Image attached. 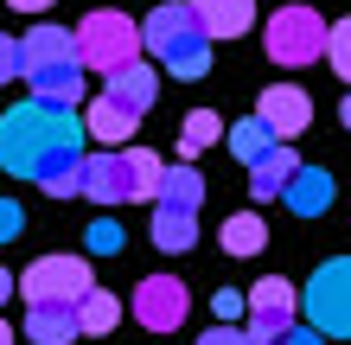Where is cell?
Segmentation results:
<instances>
[{
  "mask_svg": "<svg viewBox=\"0 0 351 345\" xmlns=\"http://www.w3.org/2000/svg\"><path fill=\"white\" fill-rule=\"evenodd\" d=\"M90 121L77 109H58V103H13L0 115V173H19V179H38L45 160L84 147Z\"/></svg>",
  "mask_w": 351,
  "mask_h": 345,
  "instance_id": "6da1fadb",
  "label": "cell"
},
{
  "mask_svg": "<svg viewBox=\"0 0 351 345\" xmlns=\"http://www.w3.org/2000/svg\"><path fill=\"white\" fill-rule=\"evenodd\" d=\"M160 186H167V167H160L154 147H102L90 167H84V198H96L102 211L115 205H134V198H160Z\"/></svg>",
  "mask_w": 351,
  "mask_h": 345,
  "instance_id": "7a4b0ae2",
  "label": "cell"
},
{
  "mask_svg": "<svg viewBox=\"0 0 351 345\" xmlns=\"http://www.w3.org/2000/svg\"><path fill=\"white\" fill-rule=\"evenodd\" d=\"M141 32H147V51H154L173 77H185V84L211 71V45H217V38L204 32V19H198L192 0H160Z\"/></svg>",
  "mask_w": 351,
  "mask_h": 345,
  "instance_id": "3957f363",
  "label": "cell"
},
{
  "mask_svg": "<svg viewBox=\"0 0 351 345\" xmlns=\"http://www.w3.org/2000/svg\"><path fill=\"white\" fill-rule=\"evenodd\" d=\"M141 45H147V32L121 7H96L84 26H77V58H84V71H102V77L141 64Z\"/></svg>",
  "mask_w": 351,
  "mask_h": 345,
  "instance_id": "277c9868",
  "label": "cell"
},
{
  "mask_svg": "<svg viewBox=\"0 0 351 345\" xmlns=\"http://www.w3.org/2000/svg\"><path fill=\"white\" fill-rule=\"evenodd\" d=\"M262 45H268V58H275L281 71H306L332 45V19H319L313 7H281V13H268Z\"/></svg>",
  "mask_w": 351,
  "mask_h": 345,
  "instance_id": "5b68a950",
  "label": "cell"
},
{
  "mask_svg": "<svg viewBox=\"0 0 351 345\" xmlns=\"http://www.w3.org/2000/svg\"><path fill=\"white\" fill-rule=\"evenodd\" d=\"M300 307H306V320H313V333L351 339V256L319 262L313 281H306V294H300Z\"/></svg>",
  "mask_w": 351,
  "mask_h": 345,
  "instance_id": "8992f818",
  "label": "cell"
},
{
  "mask_svg": "<svg viewBox=\"0 0 351 345\" xmlns=\"http://www.w3.org/2000/svg\"><path fill=\"white\" fill-rule=\"evenodd\" d=\"M300 326V294L287 288L281 275H262L256 288H250V345H281L287 333Z\"/></svg>",
  "mask_w": 351,
  "mask_h": 345,
  "instance_id": "52a82bcc",
  "label": "cell"
},
{
  "mask_svg": "<svg viewBox=\"0 0 351 345\" xmlns=\"http://www.w3.org/2000/svg\"><path fill=\"white\" fill-rule=\"evenodd\" d=\"M90 288H96V275H90L84 256H38L19 275V294L26 300H84Z\"/></svg>",
  "mask_w": 351,
  "mask_h": 345,
  "instance_id": "ba28073f",
  "label": "cell"
},
{
  "mask_svg": "<svg viewBox=\"0 0 351 345\" xmlns=\"http://www.w3.org/2000/svg\"><path fill=\"white\" fill-rule=\"evenodd\" d=\"M134 326H147V333H179L185 326V313H192V294H185V281L179 275H147L134 288Z\"/></svg>",
  "mask_w": 351,
  "mask_h": 345,
  "instance_id": "9c48e42d",
  "label": "cell"
},
{
  "mask_svg": "<svg viewBox=\"0 0 351 345\" xmlns=\"http://www.w3.org/2000/svg\"><path fill=\"white\" fill-rule=\"evenodd\" d=\"M256 115H262L281 141H294L306 121H313V96H306L300 84H268V90L256 96Z\"/></svg>",
  "mask_w": 351,
  "mask_h": 345,
  "instance_id": "30bf717a",
  "label": "cell"
},
{
  "mask_svg": "<svg viewBox=\"0 0 351 345\" xmlns=\"http://www.w3.org/2000/svg\"><path fill=\"white\" fill-rule=\"evenodd\" d=\"M77 333H84L77 300H32V307H26V339L32 345H71Z\"/></svg>",
  "mask_w": 351,
  "mask_h": 345,
  "instance_id": "8fae6325",
  "label": "cell"
},
{
  "mask_svg": "<svg viewBox=\"0 0 351 345\" xmlns=\"http://www.w3.org/2000/svg\"><path fill=\"white\" fill-rule=\"evenodd\" d=\"M287 211H294V217H326V211H332V198H339V186H332V173H326V167H306V160H300V173L294 179H287Z\"/></svg>",
  "mask_w": 351,
  "mask_h": 345,
  "instance_id": "7c38bea8",
  "label": "cell"
},
{
  "mask_svg": "<svg viewBox=\"0 0 351 345\" xmlns=\"http://www.w3.org/2000/svg\"><path fill=\"white\" fill-rule=\"evenodd\" d=\"M26 84H32V103H58V109H77V103H84V84H90V71H84V58H71V64L32 71Z\"/></svg>",
  "mask_w": 351,
  "mask_h": 345,
  "instance_id": "4fadbf2b",
  "label": "cell"
},
{
  "mask_svg": "<svg viewBox=\"0 0 351 345\" xmlns=\"http://www.w3.org/2000/svg\"><path fill=\"white\" fill-rule=\"evenodd\" d=\"M19 51H26V77H32V71H51V64H71V58H77V32L38 19V26L19 38Z\"/></svg>",
  "mask_w": 351,
  "mask_h": 345,
  "instance_id": "5bb4252c",
  "label": "cell"
},
{
  "mask_svg": "<svg viewBox=\"0 0 351 345\" xmlns=\"http://www.w3.org/2000/svg\"><path fill=\"white\" fill-rule=\"evenodd\" d=\"M294 173H300V154H294V141L268 147V154L256 160V167H250V192H256V205H268V198H281Z\"/></svg>",
  "mask_w": 351,
  "mask_h": 345,
  "instance_id": "9a60e30c",
  "label": "cell"
},
{
  "mask_svg": "<svg viewBox=\"0 0 351 345\" xmlns=\"http://www.w3.org/2000/svg\"><path fill=\"white\" fill-rule=\"evenodd\" d=\"M211 38H243L256 26V0H192Z\"/></svg>",
  "mask_w": 351,
  "mask_h": 345,
  "instance_id": "2e32d148",
  "label": "cell"
},
{
  "mask_svg": "<svg viewBox=\"0 0 351 345\" xmlns=\"http://www.w3.org/2000/svg\"><path fill=\"white\" fill-rule=\"evenodd\" d=\"M109 103H121V109H134V115H147L154 109V96H160V77L147 71V64H128V71H115L109 77Z\"/></svg>",
  "mask_w": 351,
  "mask_h": 345,
  "instance_id": "e0dca14e",
  "label": "cell"
},
{
  "mask_svg": "<svg viewBox=\"0 0 351 345\" xmlns=\"http://www.w3.org/2000/svg\"><path fill=\"white\" fill-rule=\"evenodd\" d=\"M84 121H90V134L102 141V147H128L134 141V109H121V103H109V96H96V103L84 109Z\"/></svg>",
  "mask_w": 351,
  "mask_h": 345,
  "instance_id": "ac0fdd59",
  "label": "cell"
},
{
  "mask_svg": "<svg viewBox=\"0 0 351 345\" xmlns=\"http://www.w3.org/2000/svg\"><path fill=\"white\" fill-rule=\"evenodd\" d=\"M84 167H90V154H84V147H71V154L45 160V173H38V186H45L51 198H77V192H84Z\"/></svg>",
  "mask_w": 351,
  "mask_h": 345,
  "instance_id": "d6986e66",
  "label": "cell"
},
{
  "mask_svg": "<svg viewBox=\"0 0 351 345\" xmlns=\"http://www.w3.org/2000/svg\"><path fill=\"white\" fill-rule=\"evenodd\" d=\"M204 205V179L192 167H167V186H160L154 211H198Z\"/></svg>",
  "mask_w": 351,
  "mask_h": 345,
  "instance_id": "ffe728a7",
  "label": "cell"
},
{
  "mask_svg": "<svg viewBox=\"0 0 351 345\" xmlns=\"http://www.w3.org/2000/svg\"><path fill=\"white\" fill-rule=\"evenodd\" d=\"M223 141H230V154L243 160V167H256V160H262L268 147H281V134H275V128H268V121H262V115H250V121H237V128H230V134H223Z\"/></svg>",
  "mask_w": 351,
  "mask_h": 345,
  "instance_id": "44dd1931",
  "label": "cell"
},
{
  "mask_svg": "<svg viewBox=\"0 0 351 345\" xmlns=\"http://www.w3.org/2000/svg\"><path fill=\"white\" fill-rule=\"evenodd\" d=\"M154 243L167 256H185L198 243V211H154Z\"/></svg>",
  "mask_w": 351,
  "mask_h": 345,
  "instance_id": "7402d4cb",
  "label": "cell"
},
{
  "mask_svg": "<svg viewBox=\"0 0 351 345\" xmlns=\"http://www.w3.org/2000/svg\"><path fill=\"white\" fill-rule=\"evenodd\" d=\"M223 250H230V256H262V243H268V224H262V217L256 211H237V217H223Z\"/></svg>",
  "mask_w": 351,
  "mask_h": 345,
  "instance_id": "603a6c76",
  "label": "cell"
},
{
  "mask_svg": "<svg viewBox=\"0 0 351 345\" xmlns=\"http://www.w3.org/2000/svg\"><path fill=\"white\" fill-rule=\"evenodd\" d=\"M77 313H84V333H90V339H102V333L121 326V300H115L109 288H90L84 300H77Z\"/></svg>",
  "mask_w": 351,
  "mask_h": 345,
  "instance_id": "cb8c5ba5",
  "label": "cell"
},
{
  "mask_svg": "<svg viewBox=\"0 0 351 345\" xmlns=\"http://www.w3.org/2000/svg\"><path fill=\"white\" fill-rule=\"evenodd\" d=\"M211 141H223V115L217 109H192L185 115V128H179V154L192 160V154H204Z\"/></svg>",
  "mask_w": 351,
  "mask_h": 345,
  "instance_id": "d4e9b609",
  "label": "cell"
},
{
  "mask_svg": "<svg viewBox=\"0 0 351 345\" xmlns=\"http://www.w3.org/2000/svg\"><path fill=\"white\" fill-rule=\"evenodd\" d=\"M121 243H128V230H121V224H115V217H109V211H102V217H96V224H90V250H96V256H121Z\"/></svg>",
  "mask_w": 351,
  "mask_h": 345,
  "instance_id": "484cf974",
  "label": "cell"
},
{
  "mask_svg": "<svg viewBox=\"0 0 351 345\" xmlns=\"http://www.w3.org/2000/svg\"><path fill=\"white\" fill-rule=\"evenodd\" d=\"M326 58H332V71L351 84V19H332V45H326Z\"/></svg>",
  "mask_w": 351,
  "mask_h": 345,
  "instance_id": "4316f807",
  "label": "cell"
},
{
  "mask_svg": "<svg viewBox=\"0 0 351 345\" xmlns=\"http://www.w3.org/2000/svg\"><path fill=\"white\" fill-rule=\"evenodd\" d=\"M7 77H26V51H19V38L0 32V84H7Z\"/></svg>",
  "mask_w": 351,
  "mask_h": 345,
  "instance_id": "83f0119b",
  "label": "cell"
},
{
  "mask_svg": "<svg viewBox=\"0 0 351 345\" xmlns=\"http://www.w3.org/2000/svg\"><path fill=\"white\" fill-rule=\"evenodd\" d=\"M19 230H26V211H19L13 198H0V243H13Z\"/></svg>",
  "mask_w": 351,
  "mask_h": 345,
  "instance_id": "f1b7e54d",
  "label": "cell"
},
{
  "mask_svg": "<svg viewBox=\"0 0 351 345\" xmlns=\"http://www.w3.org/2000/svg\"><path fill=\"white\" fill-rule=\"evenodd\" d=\"M211 307H217V320H237V313H250V300H243L237 288H217V294H211Z\"/></svg>",
  "mask_w": 351,
  "mask_h": 345,
  "instance_id": "f546056e",
  "label": "cell"
},
{
  "mask_svg": "<svg viewBox=\"0 0 351 345\" xmlns=\"http://www.w3.org/2000/svg\"><path fill=\"white\" fill-rule=\"evenodd\" d=\"M198 345H250V333H237V326H211Z\"/></svg>",
  "mask_w": 351,
  "mask_h": 345,
  "instance_id": "4dcf8cb0",
  "label": "cell"
},
{
  "mask_svg": "<svg viewBox=\"0 0 351 345\" xmlns=\"http://www.w3.org/2000/svg\"><path fill=\"white\" fill-rule=\"evenodd\" d=\"M281 345H326V333H313V326H294V333H287Z\"/></svg>",
  "mask_w": 351,
  "mask_h": 345,
  "instance_id": "1f68e13d",
  "label": "cell"
},
{
  "mask_svg": "<svg viewBox=\"0 0 351 345\" xmlns=\"http://www.w3.org/2000/svg\"><path fill=\"white\" fill-rule=\"evenodd\" d=\"M13 13H45V7H58V0H7Z\"/></svg>",
  "mask_w": 351,
  "mask_h": 345,
  "instance_id": "d6a6232c",
  "label": "cell"
},
{
  "mask_svg": "<svg viewBox=\"0 0 351 345\" xmlns=\"http://www.w3.org/2000/svg\"><path fill=\"white\" fill-rule=\"evenodd\" d=\"M19 288V275H7V269H0V307H7V294Z\"/></svg>",
  "mask_w": 351,
  "mask_h": 345,
  "instance_id": "836d02e7",
  "label": "cell"
},
{
  "mask_svg": "<svg viewBox=\"0 0 351 345\" xmlns=\"http://www.w3.org/2000/svg\"><path fill=\"white\" fill-rule=\"evenodd\" d=\"M0 345H13V326H7V320H0Z\"/></svg>",
  "mask_w": 351,
  "mask_h": 345,
  "instance_id": "e575fe53",
  "label": "cell"
},
{
  "mask_svg": "<svg viewBox=\"0 0 351 345\" xmlns=\"http://www.w3.org/2000/svg\"><path fill=\"white\" fill-rule=\"evenodd\" d=\"M339 121H345V128H351V96H345V109H339Z\"/></svg>",
  "mask_w": 351,
  "mask_h": 345,
  "instance_id": "d590c367",
  "label": "cell"
}]
</instances>
